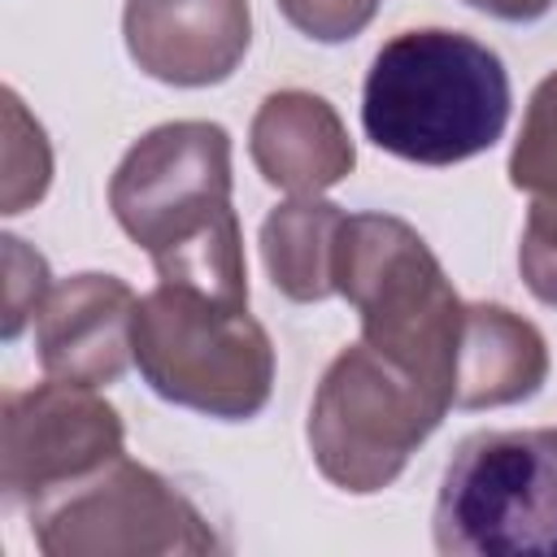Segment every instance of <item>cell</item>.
I'll use <instances>...</instances> for the list:
<instances>
[{"instance_id":"8992f818","label":"cell","mask_w":557,"mask_h":557,"mask_svg":"<svg viewBox=\"0 0 557 557\" xmlns=\"http://www.w3.org/2000/svg\"><path fill=\"white\" fill-rule=\"evenodd\" d=\"M453 405L426 392L366 339L335 352L309 405L305 440L326 483L348 496H374L400 479L418 444Z\"/></svg>"},{"instance_id":"2e32d148","label":"cell","mask_w":557,"mask_h":557,"mask_svg":"<svg viewBox=\"0 0 557 557\" xmlns=\"http://www.w3.org/2000/svg\"><path fill=\"white\" fill-rule=\"evenodd\" d=\"M0 244H4V339H17L26 318L39 313L52 283H48V261L35 248H26V239L4 235Z\"/></svg>"},{"instance_id":"277c9868","label":"cell","mask_w":557,"mask_h":557,"mask_svg":"<svg viewBox=\"0 0 557 557\" xmlns=\"http://www.w3.org/2000/svg\"><path fill=\"white\" fill-rule=\"evenodd\" d=\"M131 344L144 383L178 409L244 422L274 392V344L248 305L157 278L135 305Z\"/></svg>"},{"instance_id":"6da1fadb","label":"cell","mask_w":557,"mask_h":557,"mask_svg":"<svg viewBox=\"0 0 557 557\" xmlns=\"http://www.w3.org/2000/svg\"><path fill=\"white\" fill-rule=\"evenodd\" d=\"M117 226L152 257L161 283L248 305L244 235L231 209V135L183 117L139 135L109 178Z\"/></svg>"},{"instance_id":"52a82bcc","label":"cell","mask_w":557,"mask_h":557,"mask_svg":"<svg viewBox=\"0 0 557 557\" xmlns=\"http://www.w3.org/2000/svg\"><path fill=\"white\" fill-rule=\"evenodd\" d=\"M44 557H165L218 553L209 518L152 466L126 453L26 505Z\"/></svg>"},{"instance_id":"3957f363","label":"cell","mask_w":557,"mask_h":557,"mask_svg":"<svg viewBox=\"0 0 557 557\" xmlns=\"http://www.w3.org/2000/svg\"><path fill=\"white\" fill-rule=\"evenodd\" d=\"M335 296L357 309L361 339L453 405L466 300L426 239L392 213H348L335 244Z\"/></svg>"},{"instance_id":"d6986e66","label":"cell","mask_w":557,"mask_h":557,"mask_svg":"<svg viewBox=\"0 0 557 557\" xmlns=\"http://www.w3.org/2000/svg\"><path fill=\"white\" fill-rule=\"evenodd\" d=\"M487 17H500V22H535L553 9V0H461Z\"/></svg>"},{"instance_id":"e0dca14e","label":"cell","mask_w":557,"mask_h":557,"mask_svg":"<svg viewBox=\"0 0 557 557\" xmlns=\"http://www.w3.org/2000/svg\"><path fill=\"white\" fill-rule=\"evenodd\" d=\"M278 13L313 44H344L357 39L383 0H274Z\"/></svg>"},{"instance_id":"ac0fdd59","label":"cell","mask_w":557,"mask_h":557,"mask_svg":"<svg viewBox=\"0 0 557 557\" xmlns=\"http://www.w3.org/2000/svg\"><path fill=\"white\" fill-rule=\"evenodd\" d=\"M518 270L535 300L557 305V205L531 200L518 244Z\"/></svg>"},{"instance_id":"5bb4252c","label":"cell","mask_w":557,"mask_h":557,"mask_svg":"<svg viewBox=\"0 0 557 557\" xmlns=\"http://www.w3.org/2000/svg\"><path fill=\"white\" fill-rule=\"evenodd\" d=\"M509 183L531 200L557 205V70L544 74L527 100L522 131L509 152Z\"/></svg>"},{"instance_id":"ba28073f","label":"cell","mask_w":557,"mask_h":557,"mask_svg":"<svg viewBox=\"0 0 557 557\" xmlns=\"http://www.w3.org/2000/svg\"><path fill=\"white\" fill-rule=\"evenodd\" d=\"M122 413L96 387L44 379L9 387L0 405V487L9 505H30L113 457H122Z\"/></svg>"},{"instance_id":"9c48e42d","label":"cell","mask_w":557,"mask_h":557,"mask_svg":"<svg viewBox=\"0 0 557 557\" xmlns=\"http://www.w3.org/2000/svg\"><path fill=\"white\" fill-rule=\"evenodd\" d=\"M122 39L148 78L213 87L235 74L252 44V9L248 0H126Z\"/></svg>"},{"instance_id":"5b68a950","label":"cell","mask_w":557,"mask_h":557,"mask_svg":"<svg viewBox=\"0 0 557 557\" xmlns=\"http://www.w3.org/2000/svg\"><path fill=\"white\" fill-rule=\"evenodd\" d=\"M431 535L448 557H557V426L466 435L444 466Z\"/></svg>"},{"instance_id":"30bf717a","label":"cell","mask_w":557,"mask_h":557,"mask_svg":"<svg viewBox=\"0 0 557 557\" xmlns=\"http://www.w3.org/2000/svg\"><path fill=\"white\" fill-rule=\"evenodd\" d=\"M139 296L117 274L83 270L61 278L35 313V352L48 379L109 387L135 361L131 326Z\"/></svg>"},{"instance_id":"9a60e30c","label":"cell","mask_w":557,"mask_h":557,"mask_svg":"<svg viewBox=\"0 0 557 557\" xmlns=\"http://www.w3.org/2000/svg\"><path fill=\"white\" fill-rule=\"evenodd\" d=\"M52 183V148L44 126L26 113L13 87H4V213H22L44 200Z\"/></svg>"},{"instance_id":"7a4b0ae2","label":"cell","mask_w":557,"mask_h":557,"mask_svg":"<svg viewBox=\"0 0 557 557\" xmlns=\"http://www.w3.org/2000/svg\"><path fill=\"white\" fill-rule=\"evenodd\" d=\"M509 122V70L474 35L422 26L392 35L361 83V131L413 165L487 152Z\"/></svg>"},{"instance_id":"8fae6325","label":"cell","mask_w":557,"mask_h":557,"mask_svg":"<svg viewBox=\"0 0 557 557\" xmlns=\"http://www.w3.org/2000/svg\"><path fill=\"white\" fill-rule=\"evenodd\" d=\"M248 157L257 174L287 196H322L357 165V148L335 104L300 87L270 91L257 104L248 126Z\"/></svg>"},{"instance_id":"4fadbf2b","label":"cell","mask_w":557,"mask_h":557,"mask_svg":"<svg viewBox=\"0 0 557 557\" xmlns=\"http://www.w3.org/2000/svg\"><path fill=\"white\" fill-rule=\"evenodd\" d=\"M344 218L348 213L322 196H292L265 213L261 261L287 300L313 305L335 296V244Z\"/></svg>"},{"instance_id":"7c38bea8","label":"cell","mask_w":557,"mask_h":557,"mask_svg":"<svg viewBox=\"0 0 557 557\" xmlns=\"http://www.w3.org/2000/svg\"><path fill=\"white\" fill-rule=\"evenodd\" d=\"M548 379V344L522 313L505 305H466L453 405L457 409H500L531 400Z\"/></svg>"}]
</instances>
